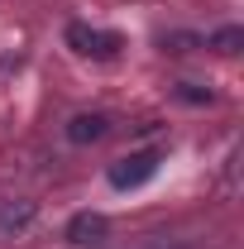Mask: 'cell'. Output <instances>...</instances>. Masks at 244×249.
<instances>
[{"instance_id":"1","label":"cell","mask_w":244,"mask_h":249,"mask_svg":"<svg viewBox=\"0 0 244 249\" xmlns=\"http://www.w3.org/2000/svg\"><path fill=\"white\" fill-rule=\"evenodd\" d=\"M67 48L77 53V58H96V62H110L120 58L124 38L110 29H91V24H67Z\"/></svg>"},{"instance_id":"2","label":"cell","mask_w":244,"mask_h":249,"mask_svg":"<svg viewBox=\"0 0 244 249\" xmlns=\"http://www.w3.org/2000/svg\"><path fill=\"white\" fill-rule=\"evenodd\" d=\"M158 163H163V158L153 154V149L115 158V163H110V187H115V192H134V187H144L153 173H158Z\"/></svg>"},{"instance_id":"3","label":"cell","mask_w":244,"mask_h":249,"mask_svg":"<svg viewBox=\"0 0 244 249\" xmlns=\"http://www.w3.org/2000/svg\"><path fill=\"white\" fill-rule=\"evenodd\" d=\"M67 240H72V245H96V240H105V216H96V211L72 216L67 220Z\"/></svg>"},{"instance_id":"4","label":"cell","mask_w":244,"mask_h":249,"mask_svg":"<svg viewBox=\"0 0 244 249\" xmlns=\"http://www.w3.org/2000/svg\"><path fill=\"white\" fill-rule=\"evenodd\" d=\"M105 129H110L105 115H72L67 120V139L72 144H96V139H105Z\"/></svg>"},{"instance_id":"5","label":"cell","mask_w":244,"mask_h":249,"mask_svg":"<svg viewBox=\"0 0 244 249\" xmlns=\"http://www.w3.org/2000/svg\"><path fill=\"white\" fill-rule=\"evenodd\" d=\"M240 43H244L240 29H220L215 34V48H220V53H240Z\"/></svg>"},{"instance_id":"6","label":"cell","mask_w":244,"mask_h":249,"mask_svg":"<svg viewBox=\"0 0 244 249\" xmlns=\"http://www.w3.org/2000/svg\"><path fill=\"white\" fill-rule=\"evenodd\" d=\"M196 38H187V34H173V38H163V48H173V53H187Z\"/></svg>"},{"instance_id":"7","label":"cell","mask_w":244,"mask_h":249,"mask_svg":"<svg viewBox=\"0 0 244 249\" xmlns=\"http://www.w3.org/2000/svg\"><path fill=\"white\" fill-rule=\"evenodd\" d=\"M177 96H182V101H211V91H201V87H192V82H182Z\"/></svg>"},{"instance_id":"8","label":"cell","mask_w":244,"mask_h":249,"mask_svg":"<svg viewBox=\"0 0 244 249\" xmlns=\"http://www.w3.org/2000/svg\"><path fill=\"white\" fill-rule=\"evenodd\" d=\"M153 249H163V245H153Z\"/></svg>"}]
</instances>
